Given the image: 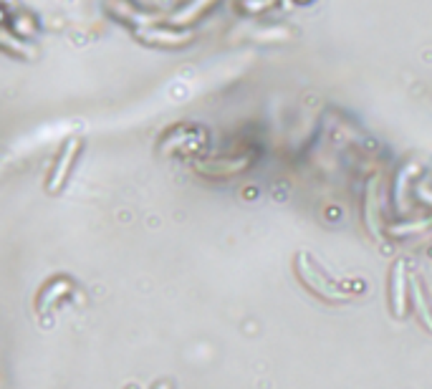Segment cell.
<instances>
[{"instance_id":"obj_1","label":"cell","mask_w":432,"mask_h":389,"mask_svg":"<svg viewBox=\"0 0 432 389\" xmlns=\"http://www.w3.org/2000/svg\"><path fill=\"white\" fill-rule=\"evenodd\" d=\"M213 6H215V0H190V6L180 8V13L172 15V20H175V23H192L195 18L205 15V11H210Z\"/></svg>"},{"instance_id":"obj_2","label":"cell","mask_w":432,"mask_h":389,"mask_svg":"<svg viewBox=\"0 0 432 389\" xmlns=\"http://www.w3.org/2000/svg\"><path fill=\"white\" fill-rule=\"evenodd\" d=\"M283 3H286V6H291V0H283Z\"/></svg>"}]
</instances>
